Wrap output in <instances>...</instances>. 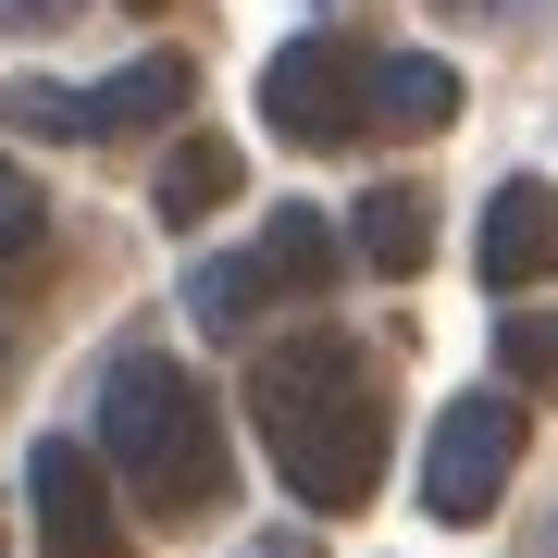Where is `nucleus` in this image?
<instances>
[{
	"instance_id": "obj_16",
	"label": "nucleus",
	"mask_w": 558,
	"mask_h": 558,
	"mask_svg": "<svg viewBox=\"0 0 558 558\" xmlns=\"http://www.w3.org/2000/svg\"><path fill=\"white\" fill-rule=\"evenodd\" d=\"M75 0H0V25H62Z\"/></svg>"
},
{
	"instance_id": "obj_9",
	"label": "nucleus",
	"mask_w": 558,
	"mask_h": 558,
	"mask_svg": "<svg viewBox=\"0 0 558 558\" xmlns=\"http://www.w3.org/2000/svg\"><path fill=\"white\" fill-rule=\"evenodd\" d=\"M348 260H360V248H348V236H336V223H323L311 199H286L274 223H260V286H274V299H323Z\"/></svg>"
},
{
	"instance_id": "obj_17",
	"label": "nucleus",
	"mask_w": 558,
	"mask_h": 558,
	"mask_svg": "<svg viewBox=\"0 0 558 558\" xmlns=\"http://www.w3.org/2000/svg\"><path fill=\"white\" fill-rule=\"evenodd\" d=\"M236 558H311V534H260V546H236Z\"/></svg>"
},
{
	"instance_id": "obj_12",
	"label": "nucleus",
	"mask_w": 558,
	"mask_h": 558,
	"mask_svg": "<svg viewBox=\"0 0 558 558\" xmlns=\"http://www.w3.org/2000/svg\"><path fill=\"white\" fill-rule=\"evenodd\" d=\"M274 299V286H260V248H236V260H199V274H186V311L211 323V336H236V323Z\"/></svg>"
},
{
	"instance_id": "obj_13",
	"label": "nucleus",
	"mask_w": 558,
	"mask_h": 558,
	"mask_svg": "<svg viewBox=\"0 0 558 558\" xmlns=\"http://www.w3.org/2000/svg\"><path fill=\"white\" fill-rule=\"evenodd\" d=\"M497 373L521 398H558V311H509L497 323Z\"/></svg>"
},
{
	"instance_id": "obj_6",
	"label": "nucleus",
	"mask_w": 558,
	"mask_h": 558,
	"mask_svg": "<svg viewBox=\"0 0 558 558\" xmlns=\"http://www.w3.org/2000/svg\"><path fill=\"white\" fill-rule=\"evenodd\" d=\"M472 274L497 286V299H534V286H558V186H546V174H509L497 199H484Z\"/></svg>"
},
{
	"instance_id": "obj_18",
	"label": "nucleus",
	"mask_w": 558,
	"mask_h": 558,
	"mask_svg": "<svg viewBox=\"0 0 558 558\" xmlns=\"http://www.w3.org/2000/svg\"><path fill=\"white\" fill-rule=\"evenodd\" d=\"M447 13H497V0H447Z\"/></svg>"
},
{
	"instance_id": "obj_7",
	"label": "nucleus",
	"mask_w": 558,
	"mask_h": 558,
	"mask_svg": "<svg viewBox=\"0 0 558 558\" xmlns=\"http://www.w3.org/2000/svg\"><path fill=\"white\" fill-rule=\"evenodd\" d=\"M447 124H459V62L373 50V137H447Z\"/></svg>"
},
{
	"instance_id": "obj_3",
	"label": "nucleus",
	"mask_w": 558,
	"mask_h": 558,
	"mask_svg": "<svg viewBox=\"0 0 558 558\" xmlns=\"http://www.w3.org/2000/svg\"><path fill=\"white\" fill-rule=\"evenodd\" d=\"M260 124L286 149H348L373 137V50L360 38H286L260 62Z\"/></svg>"
},
{
	"instance_id": "obj_8",
	"label": "nucleus",
	"mask_w": 558,
	"mask_h": 558,
	"mask_svg": "<svg viewBox=\"0 0 558 558\" xmlns=\"http://www.w3.org/2000/svg\"><path fill=\"white\" fill-rule=\"evenodd\" d=\"M186 100H199V62L149 50V62H124V75L87 87V137H149V124H174Z\"/></svg>"
},
{
	"instance_id": "obj_1",
	"label": "nucleus",
	"mask_w": 558,
	"mask_h": 558,
	"mask_svg": "<svg viewBox=\"0 0 558 558\" xmlns=\"http://www.w3.org/2000/svg\"><path fill=\"white\" fill-rule=\"evenodd\" d=\"M248 422L274 447L286 497L323 509V521H348L385 484V373H373V348L323 336V323L248 360Z\"/></svg>"
},
{
	"instance_id": "obj_10",
	"label": "nucleus",
	"mask_w": 558,
	"mask_h": 558,
	"mask_svg": "<svg viewBox=\"0 0 558 558\" xmlns=\"http://www.w3.org/2000/svg\"><path fill=\"white\" fill-rule=\"evenodd\" d=\"M348 248H360V274H422V260H435V199H422V186H373V199L348 211Z\"/></svg>"
},
{
	"instance_id": "obj_5",
	"label": "nucleus",
	"mask_w": 558,
	"mask_h": 558,
	"mask_svg": "<svg viewBox=\"0 0 558 558\" xmlns=\"http://www.w3.org/2000/svg\"><path fill=\"white\" fill-rule=\"evenodd\" d=\"M25 509H38V546L50 558H112L124 546L112 472H100V447H75V435H50L38 459H25Z\"/></svg>"
},
{
	"instance_id": "obj_15",
	"label": "nucleus",
	"mask_w": 558,
	"mask_h": 558,
	"mask_svg": "<svg viewBox=\"0 0 558 558\" xmlns=\"http://www.w3.org/2000/svg\"><path fill=\"white\" fill-rule=\"evenodd\" d=\"M38 236H50L38 174H25V161H0V274H13V260H38Z\"/></svg>"
},
{
	"instance_id": "obj_11",
	"label": "nucleus",
	"mask_w": 558,
	"mask_h": 558,
	"mask_svg": "<svg viewBox=\"0 0 558 558\" xmlns=\"http://www.w3.org/2000/svg\"><path fill=\"white\" fill-rule=\"evenodd\" d=\"M149 199H161V223H211L223 199H236V149L223 137H174V161H161Z\"/></svg>"
},
{
	"instance_id": "obj_2",
	"label": "nucleus",
	"mask_w": 558,
	"mask_h": 558,
	"mask_svg": "<svg viewBox=\"0 0 558 558\" xmlns=\"http://www.w3.org/2000/svg\"><path fill=\"white\" fill-rule=\"evenodd\" d=\"M100 447H112V472H124L137 509H161V521L223 509V422H211L199 385H186V360H161V348L112 360L100 373Z\"/></svg>"
},
{
	"instance_id": "obj_14",
	"label": "nucleus",
	"mask_w": 558,
	"mask_h": 558,
	"mask_svg": "<svg viewBox=\"0 0 558 558\" xmlns=\"http://www.w3.org/2000/svg\"><path fill=\"white\" fill-rule=\"evenodd\" d=\"M0 124H13V137H87V87L13 75V87H0Z\"/></svg>"
},
{
	"instance_id": "obj_4",
	"label": "nucleus",
	"mask_w": 558,
	"mask_h": 558,
	"mask_svg": "<svg viewBox=\"0 0 558 558\" xmlns=\"http://www.w3.org/2000/svg\"><path fill=\"white\" fill-rule=\"evenodd\" d=\"M521 472V398H447L422 435V509L435 521H484Z\"/></svg>"
}]
</instances>
